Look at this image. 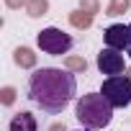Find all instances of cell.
Masks as SVG:
<instances>
[{"label":"cell","instance_id":"cell-14","mask_svg":"<svg viewBox=\"0 0 131 131\" xmlns=\"http://www.w3.org/2000/svg\"><path fill=\"white\" fill-rule=\"evenodd\" d=\"M80 8H82L85 13H90V16H93V13H98V8H100V5H98V0H82Z\"/></svg>","mask_w":131,"mask_h":131},{"label":"cell","instance_id":"cell-6","mask_svg":"<svg viewBox=\"0 0 131 131\" xmlns=\"http://www.w3.org/2000/svg\"><path fill=\"white\" fill-rule=\"evenodd\" d=\"M105 46L111 49H128V26L113 23L105 28Z\"/></svg>","mask_w":131,"mask_h":131},{"label":"cell","instance_id":"cell-2","mask_svg":"<svg viewBox=\"0 0 131 131\" xmlns=\"http://www.w3.org/2000/svg\"><path fill=\"white\" fill-rule=\"evenodd\" d=\"M80 123L90 131H98V128H105L111 123V116H113V105L103 98V93H88L77 100V108H75Z\"/></svg>","mask_w":131,"mask_h":131},{"label":"cell","instance_id":"cell-17","mask_svg":"<svg viewBox=\"0 0 131 131\" xmlns=\"http://www.w3.org/2000/svg\"><path fill=\"white\" fill-rule=\"evenodd\" d=\"M128 54H131V26H128Z\"/></svg>","mask_w":131,"mask_h":131},{"label":"cell","instance_id":"cell-7","mask_svg":"<svg viewBox=\"0 0 131 131\" xmlns=\"http://www.w3.org/2000/svg\"><path fill=\"white\" fill-rule=\"evenodd\" d=\"M39 128V123H36V118L31 116V113H16L13 116V121H10V131H36Z\"/></svg>","mask_w":131,"mask_h":131},{"label":"cell","instance_id":"cell-3","mask_svg":"<svg viewBox=\"0 0 131 131\" xmlns=\"http://www.w3.org/2000/svg\"><path fill=\"white\" fill-rule=\"evenodd\" d=\"M103 98L113 108H126L131 103V77H126V75L108 77L103 82Z\"/></svg>","mask_w":131,"mask_h":131},{"label":"cell","instance_id":"cell-4","mask_svg":"<svg viewBox=\"0 0 131 131\" xmlns=\"http://www.w3.org/2000/svg\"><path fill=\"white\" fill-rule=\"evenodd\" d=\"M39 46H41V51H46V54H54V57H62V54H67L70 49H72V36L70 34H64L62 28H44V31H39Z\"/></svg>","mask_w":131,"mask_h":131},{"label":"cell","instance_id":"cell-10","mask_svg":"<svg viewBox=\"0 0 131 131\" xmlns=\"http://www.w3.org/2000/svg\"><path fill=\"white\" fill-rule=\"evenodd\" d=\"M26 10H28L31 18H39V16H46L49 3H46V0H28V3H26Z\"/></svg>","mask_w":131,"mask_h":131},{"label":"cell","instance_id":"cell-9","mask_svg":"<svg viewBox=\"0 0 131 131\" xmlns=\"http://www.w3.org/2000/svg\"><path fill=\"white\" fill-rule=\"evenodd\" d=\"M70 23H72L75 28H90V26H93V16H90V13H85V10L80 8V10L70 13Z\"/></svg>","mask_w":131,"mask_h":131},{"label":"cell","instance_id":"cell-15","mask_svg":"<svg viewBox=\"0 0 131 131\" xmlns=\"http://www.w3.org/2000/svg\"><path fill=\"white\" fill-rule=\"evenodd\" d=\"M5 3H8V8H21L26 0H5Z\"/></svg>","mask_w":131,"mask_h":131},{"label":"cell","instance_id":"cell-8","mask_svg":"<svg viewBox=\"0 0 131 131\" xmlns=\"http://www.w3.org/2000/svg\"><path fill=\"white\" fill-rule=\"evenodd\" d=\"M13 59H16V64H18V67H26V70H31L34 64H36V54H34L31 49H26V46H21V49H16V54H13Z\"/></svg>","mask_w":131,"mask_h":131},{"label":"cell","instance_id":"cell-1","mask_svg":"<svg viewBox=\"0 0 131 131\" xmlns=\"http://www.w3.org/2000/svg\"><path fill=\"white\" fill-rule=\"evenodd\" d=\"M75 75L57 67H41L28 77V100H34L46 113H62L75 98Z\"/></svg>","mask_w":131,"mask_h":131},{"label":"cell","instance_id":"cell-12","mask_svg":"<svg viewBox=\"0 0 131 131\" xmlns=\"http://www.w3.org/2000/svg\"><path fill=\"white\" fill-rule=\"evenodd\" d=\"M128 5H131V0H111L105 16H121L123 10H128Z\"/></svg>","mask_w":131,"mask_h":131},{"label":"cell","instance_id":"cell-5","mask_svg":"<svg viewBox=\"0 0 131 131\" xmlns=\"http://www.w3.org/2000/svg\"><path fill=\"white\" fill-rule=\"evenodd\" d=\"M98 70L103 75H108V77L123 75V70H126L123 54H118V49H111V46L100 49V54H98Z\"/></svg>","mask_w":131,"mask_h":131},{"label":"cell","instance_id":"cell-11","mask_svg":"<svg viewBox=\"0 0 131 131\" xmlns=\"http://www.w3.org/2000/svg\"><path fill=\"white\" fill-rule=\"evenodd\" d=\"M64 67H67L70 72H85L88 70V62L82 57H67V59H64Z\"/></svg>","mask_w":131,"mask_h":131},{"label":"cell","instance_id":"cell-18","mask_svg":"<svg viewBox=\"0 0 131 131\" xmlns=\"http://www.w3.org/2000/svg\"><path fill=\"white\" fill-rule=\"evenodd\" d=\"M82 131H90V128H82Z\"/></svg>","mask_w":131,"mask_h":131},{"label":"cell","instance_id":"cell-13","mask_svg":"<svg viewBox=\"0 0 131 131\" xmlns=\"http://www.w3.org/2000/svg\"><path fill=\"white\" fill-rule=\"evenodd\" d=\"M0 100H3V105H10L16 100V90L13 88H3V90H0Z\"/></svg>","mask_w":131,"mask_h":131},{"label":"cell","instance_id":"cell-16","mask_svg":"<svg viewBox=\"0 0 131 131\" xmlns=\"http://www.w3.org/2000/svg\"><path fill=\"white\" fill-rule=\"evenodd\" d=\"M49 131H67V128H64V123H62V126H59V123H57V126H51V128H49Z\"/></svg>","mask_w":131,"mask_h":131}]
</instances>
